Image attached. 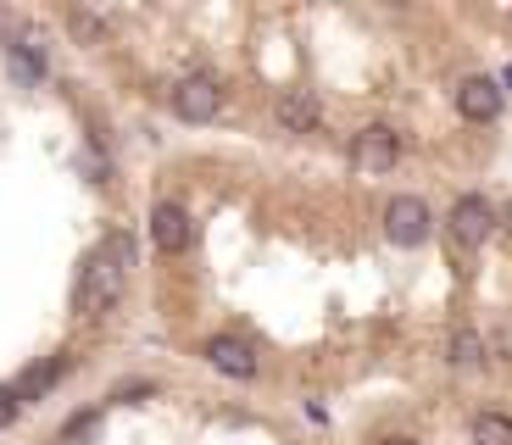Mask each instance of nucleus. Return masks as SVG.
<instances>
[{
    "mask_svg": "<svg viewBox=\"0 0 512 445\" xmlns=\"http://www.w3.org/2000/svg\"><path fill=\"white\" fill-rule=\"evenodd\" d=\"M128 267H134V240H128V234H106L90 251L84 273H78V312H84V318L112 312L123 284H128Z\"/></svg>",
    "mask_w": 512,
    "mask_h": 445,
    "instance_id": "nucleus-1",
    "label": "nucleus"
},
{
    "mask_svg": "<svg viewBox=\"0 0 512 445\" xmlns=\"http://www.w3.org/2000/svg\"><path fill=\"white\" fill-rule=\"evenodd\" d=\"M167 101H173V112H179L184 123H212V117H218V106H223V89H218V78L195 73V78H179Z\"/></svg>",
    "mask_w": 512,
    "mask_h": 445,
    "instance_id": "nucleus-2",
    "label": "nucleus"
},
{
    "mask_svg": "<svg viewBox=\"0 0 512 445\" xmlns=\"http://www.w3.org/2000/svg\"><path fill=\"white\" fill-rule=\"evenodd\" d=\"M396 156H401V140H396V128H362L357 134V145H351V167L357 173H390L396 167Z\"/></svg>",
    "mask_w": 512,
    "mask_h": 445,
    "instance_id": "nucleus-3",
    "label": "nucleus"
},
{
    "mask_svg": "<svg viewBox=\"0 0 512 445\" xmlns=\"http://www.w3.org/2000/svg\"><path fill=\"white\" fill-rule=\"evenodd\" d=\"M384 234L396 245H423L429 240V206L418 195H396V201L384 206Z\"/></svg>",
    "mask_w": 512,
    "mask_h": 445,
    "instance_id": "nucleus-4",
    "label": "nucleus"
},
{
    "mask_svg": "<svg viewBox=\"0 0 512 445\" xmlns=\"http://www.w3.org/2000/svg\"><path fill=\"white\" fill-rule=\"evenodd\" d=\"M490 229H496V212H490L485 195H462L451 206V234H457V245H485Z\"/></svg>",
    "mask_w": 512,
    "mask_h": 445,
    "instance_id": "nucleus-5",
    "label": "nucleus"
},
{
    "mask_svg": "<svg viewBox=\"0 0 512 445\" xmlns=\"http://www.w3.org/2000/svg\"><path fill=\"white\" fill-rule=\"evenodd\" d=\"M151 234H156V245H162L167 256L190 251V240H195V229H190V212H184L179 201H162V206L151 212Z\"/></svg>",
    "mask_w": 512,
    "mask_h": 445,
    "instance_id": "nucleus-6",
    "label": "nucleus"
},
{
    "mask_svg": "<svg viewBox=\"0 0 512 445\" xmlns=\"http://www.w3.org/2000/svg\"><path fill=\"white\" fill-rule=\"evenodd\" d=\"M457 106H462V117H474V123H496V117H501L496 78H462V84H457Z\"/></svg>",
    "mask_w": 512,
    "mask_h": 445,
    "instance_id": "nucleus-7",
    "label": "nucleus"
},
{
    "mask_svg": "<svg viewBox=\"0 0 512 445\" xmlns=\"http://www.w3.org/2000/svg\"><path fill=\"white\" fill-rule=\"evenodd\" d=\"M206 362H212L218 373H229V379H256V356H251V345L229 340V334L206 340Z\"/></svg>",
    "mask_w": 512,
    "mask_h": 445,
    "instance_id": "nucleus-8",
    "label": "nucleus"
},
{
    "mask_svg": "<svg viewBox=\"0 0 512 445\" xmlns=\"http://www.w3.org/2000/svg\"><path fill=\"white\" fill-rule=\"evenodd\" d=\"M318 95L312 89H290V95H279V123L290 128V134H312L318 128Z\"/></svg>",
    "mask_w": 512,
    "mask_h": 445,
    "instance_id": "nucleus-9",
    "label": "nucleus"
},
{
    "mask_svg": "<svg viewBox=\"0 0 512 445\" xmlns=\"http://www.w3.org/2000/svg\"><path fill=\"white\" fill-rule=\"evenodd\" d=\"M6 67H12L17 84H39V78H45V56H39L34 39H12V45H6Z\"/></svg>",
    "mask_w": 512,
    "mask_h": 445,
    "instance_id": "nucleus-10",
    "label": "nucleus"
},
{
    "mask_svg": "<svg viewBox=\"0 0 512 445\" xmlns=\"http://www.w3.org/2000/svg\"><path fill=\"white\" fill-rule=\"evenodd\" d=\"M474 445H512V418H501V412H479L474 418Z\"/></svg>",
    "mask_w": 512,
    "mask_h": 445,
    "instance_id": "nucleus-11",
    "label": "nucleus"
},
{
    "mask_svg": "<svg viewBox=\"0 0 512 445\" xmlns=\"http://www.w3.org/2000/svg\"><path fill=\"white\" fill-rule=\"evenodd\" d=\"M479 356H485V340H479L474 329H457V334H451V362H457V368H474Z\"/></svg>",
    "mask_w": 512,
    "mask_h": 445,
    "instance_id": "nucleus-12",
    "label": "nucleus"
},
{
    "mask_svg": "<svg viewBox=\"0 0 512 445\" xmlns=\"http://www.w3.org/2000/svg\"><path fill=\"white\" fill-rule=\"evenodd\" d=\"M67 28H73L78 39H90V45L106 34V28H101V17H95V12H67Z\"/></svg>",
    "mask_w": 512,
    "mask_h": 445,
    "instance_id": "nucleus-13",
    "label": "nucleus"
},
{
    "mask_svg": "<svg viewBox=\"0 0 512 445\" xmlns=\"http://www.w3.org/2000/svg\"><path fill=\"white\" fill-rule=\"evenodd\" d=\"M17 407H23V401H17V390H6V384H0V429L17 418Z\"/></svg>",
    "mask_w": 512,
    "mask_h": 445,
    "instance_id": "nucleus-14",
    "label": "nucleus"
},
{
    "mask_svg": "<svg viewBox=\"0 0 512 445\" xmlns=\"http://www.w3.org/2000/svg\"><path fill=\"white\" fill-rule=\"evenodd\" d=\"M379 445H418V440H407V434H396V440H379Z\"/></svg>",
    "mask_w": 512,
    "mask_h": 445,
    "instance_id": "nucleus-15",
    "label": "nucleus"
},
{
    "mask_svg": "<svg viewBox=\"0 0 512 445\" xmlns=\"http://www.w3.org/2000/svg\"><path fill=\"white\" fill-rule=\"evenodd\" d=\"M501 217H507V229H512V201H507V212H501Z\"/></svg>",
    "mask_w": 512,
    "mask_h": 445,
    "instance_id": "nucleus-16",
    "label": "nucleus"
},
{
    "mask_svg": "<svg viewBox=\"0 0 512 445\" xmlns=\"http://www.w3.org/2000/svg\"><path fill=\"white\" fill-rule=\"evenodd\" d=\"M507 84H512V67H507Z\"/></svg>",
    "mask_w": 512,
    "mask_h": 445,
    "instance_id": "nucleus-17",
    "label": "nucleus"
}]
</instances>
